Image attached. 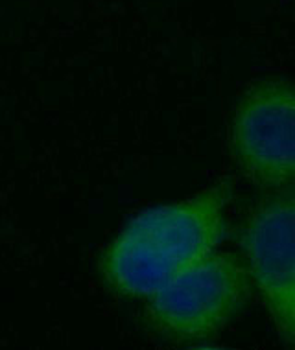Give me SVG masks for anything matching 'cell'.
I'll use <instances>...</instances> for the list:
<instances>
[{
  "instance_id": "cell-2",
  "label": "cell",
  "mask_w": 295,
  "mask_h": 350,
  "mask_svg": "<svg viewBox=\"0 0 295 350\" xmlns=\"http://www.w3.org/2000/svg\"><path fill=\"white\" fill-rule=\"evenodd\" d=\"M253 284L242 256L212 253L144 302V326L176 347L212 341L249 304Z\"/></svg>"
},
{
  "instance_id": "cell-1",
  "label": "cell",
  "mask_w": 295,
  "mask_h": 350,
  "mask_svg": "<svg viewBox=\"0 0 295 350\" xmlns=\"http://www.w3.org/2000/svg\"><path fill=\"white\" fill-rule=\"evenodd\" d=\"M231 181L133 216L98 258V275L118 299L146 300L216 253L227 236Z\"/></svg>"
},
{
  "instance_id": "cell-4",
  "label": "cell",
  "mask_w": 295,
  "mask_h": 350,
  "mask_svg": "<svg viewBox=\"0 0 295 350\" xmlns=\"http://www.w3.org/2000/svg\"><path fill=\"white\" fill-rule=\"evenodd\" d=\"M242 260L286 347L295 345V195L273 190L249 212L240 234Z\"/></svg>"
},
{
  "instance_id": "cell-3",
  "label": "cell",
  "mask_w": 295,
  "mask_h": 350,
  "mask_svg": "<svg viewBox=\"0 0 295 350\" xmlns=\"http://www.w3.org/2000/svg\"><path fill=\"white\" fill-rule=\"evenodd\" d=\"M231 157L245 179L266 190L295 181V94L286 78H268L245 89L229 120Z\"/></svg>"
}]
</instances>
